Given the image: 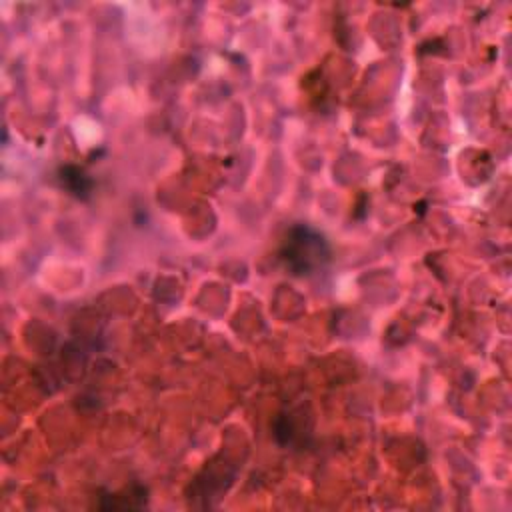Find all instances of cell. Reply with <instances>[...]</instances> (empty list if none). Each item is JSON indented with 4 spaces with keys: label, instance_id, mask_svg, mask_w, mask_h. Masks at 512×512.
<instances>
[{
    "label": "cell",
    "instance_id": "1",
    "mask_svg": "<svg viewBox=\"0 0 512 512\" xmlns=\"http://www.w3.org/2000/svg\"><path fill=\"white\" fill-rule=\"evenodd\" d=\"M280 258L294 276H310L326 266L330 260V246L320 232L298 224L286 234Z\"/></svg>",
    "mask_w": 512,
    "mask_h": 512
},
{
    "label": "cell",
    "instance_id": "2",
    "mask_svg": "<svg viewBox=\"0 0 512 512\" xmlns=\"http://www.w3.org/2000/svg\"><path fill=\"white\" fill-rule=\"evenodd\" d=\"M60 180L62 186L76 198H88L92 192V180L86 176L84 170L78 166H64L60 168Z\"/></svg>",
    "mask_w": 512,
    "mask_h": 512
}]
</instances>
